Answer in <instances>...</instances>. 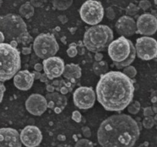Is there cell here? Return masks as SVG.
<instances>
[{
    "label": "cell",
    "instance_id": "cell-1",
    "mask_svg": "<svg viewBox=\"0 0 157 147\" xmlns=\"http://www.w3.org/2000/svg\"><path fill=\"white\" fill-rule=\"evenodd\" d=\"M134 87L125 74L112 71L101 76L96 92L98 101L108 111L124 109L131 101Z\"/></svg>",
    "mask_w": 157,
    "mask_h": 147
},
{
    "label": "cell",
    "instance_id": "cell-2",
    "mask_svg": "<svg viewBox=\"0 0 157 147\" xmlns=\"http://www.w3.org/2000/svg\"><path fill=\"white\" fill-rule=\"evenodd\" d=\"M140 130L137 122L126 114L113 115L101 124L98 140L102 147H132Z\"/></svg>",
    "mask_w": 157,
    "mask_h": 147
},
{
    "label": "cell",
    "instance_id": "cell-3",
    "mask_svg": "<svg viewBox=\"0 0 157 147\" xmlns=\"http://www.w3.org/2000/svg\"><path fill=\"white\" fill-rule=\"evenodd\" d=\"M0 31L7 42L15 41L18 44L26 46L33 41L26 23L22 17L17 14H8L0 16Z\"/></svg>",
    "mask_w": 157,
    "mask_h": 147
},
{
    "label": "cell",
    "instance_id": "cell-4",
    "mask_svg": "<svg viewBox=\"0 0 157 147\" xmlns=\"http://www.w3.org/2000/svg\"><path fill=\"white\" fill-rule=\"evenodd\" d=\"M20 68V52L8 43L0 44V81L10 79Z\"/></svg>",
    "mask_w": 157,
    "mask_h": 147
},
{
    "label": "cell",
    "instance_id": "cell-5",
    "mask_svg": "<svg viewBox=\"0 0 157 147\" xmlns=\"http://www.w3.org/2000/svg\"><path fill=\"white\" fill-rule=\"evenodd\" d=\"M108 54L117 67L130 65L136 57V48L132 42L124 36L112 41L108 46Z\"/></svg>",
    "mask_w": 157,
    "mask_h": 147
},
{
    "label": "cell",
    "instance_id": "cell-6",
    "mask_svg": "<svg viewBox=\"0 0 157 147\" xmlns=\"http://www.w3.org/2000/svg\"><path fill=\"white\" fill-rule=\"evenodd\" d=\"M113 38V31L108 26L96 25L85 31L83 41L88 50L98 52L108 47Z\"/></svg>",
    "mask_w": 157,
    "mask_h": 147
},
{
    "label": "cell",
    "instance_id": "cell-7",
    "mask_svg": "<svg viewBox=\"0 0 157 147\" xmlns=\"http://www.w3.org/2000/svg\"><path fill=\"white\" fill-rule=\"evenodd\" d=\"M33 47L36 55L42 59L53 57L59 50L55 36L50 33L38 35L34 40Z\"/></svg>",
    "mask_w": 157,
    "mask_h": 147
},
{
    "label": "cell",
    "instance_id": "cell-8",
    "mask_svg": "<svg viewBox=\"0 0 157 147\" xmlns=\"http://www.w3.org/2000/svg\"><path fill=\"white\" fill-rule=\"evenodd\" d=\"M80 16L86 23L96 25L104 17V9L102 4L96 0H87L80 9Z\"/></svg>",
    "mask_w": 157,
    "mask_h": 147
},
{
    "label": "cell",
    "instance_id": "cell-9",
    "mask_svg": "<svg viewBox=\"0 0 157 147\" xmlns=\"http://www.w3.org/2000/svg\"><path fill=\"white\" fill-rule=\"evenodd\" d=\"M136 52L140 59L151 60L157 57V41L148 36L137 38L136 43Z\"/></svg>",
    "mask_w": 157,
    "mask_h": 147
},
{
    "label": "cell",
    "instance_id": "cell-10",
    "mask_svg": "<svg viewBox=\"0 0 157 147\" xmlns=\"http://www.w3.org/2000/svg\"><path fill=\"white\" fill-rule=\"evenodd\" d=\"M95 100V93L91 87H80L75 90L73 94L74 103L80 109L91 108L94 105Z\"/></svg>",
    "mask_w": 157,
    "mask_h": 147
},
{
    "label": "cell",
    "instance_id": "cell-11",
    "mask_svg": "<svg viewBox=\"0 0 157 147\" xmlns=\"http://www.w3.org/2000/svg\"><path fill=\"white\" fill-rule=\"evenodd\" d=\"M43 70L49 80L57 78L63 74L64 69L63 60L58 57H52L42 62Z\"/></svg>",
    "mask_w": 157,
    "mask_h": 147
},
{
    "label": "cell",
    "instance_id": "cell-12",
    "mask_svg": "<svg viewBox=\"0 0 157 147\" xmlns=\"http://www.w3.org/2000/svg\"><path fill=\"white\" fill-rule=\"evenodd\" d=\"M20 140L26 147H36L41 143L42 134L40 130L34 125H27L20 132Z\"/></svg>",
    "mask_w": 157,
    "mask_h": 147
},
{
    "label": "cell",
    "instance_id": "cell-13",
    "mask_svg": "<svg viewBox=\"0 0 157 147\" xmlns=\"http://www.w3.org/2000/svg\"><path fill=\"white\" fill-rule=\"evenodd\" d=\"M136 27L140 34L152 35L157 31V18L150 14H142L137 18Z\"/></svg>",
    "mask_w": 157,
    "mask_h": 147
},
{
    "label": "cell",
    "instance_id": "cell-14",
    "mask_svg": "<svg viewBox=\"0 0 157 147\" xmlns=\"http://www.w3.org/2000/svg\"><path fill=\"white\" fill-rule=\"evenodd\" d=\"M27 111L34 116H40L47 108L45 97L39 93H33L28 97L25 102Z\"/></svg>",
    "mask_w": 157,
    "mask_h": 147
},
{
    "label": "cell",
    "instance_id": "cell-15",
    "mask_svg": "<svg viewBox=\"0 0 157 147\" xmlns=\"http://www.w3.org/2000/svg\"><path fill=\"white\" fill-rule=\"evenodd\" d=\"M0 147H21L18 132L11 127L1 128Z\"/></svg>",
    "mask_w": 157,
    "mask_h": 147
},
{
    "label": "cell",
    "instance_id": "cell-16",
    "mask_svg": "<svg viewBox=\"0 0 157 147\" xmlns=\"http://www.w3.org/2000/svg\"><path fill=\"white\" fill-rule=\"evenodd\" d=\"M47 108L53 110L55 113H61L67 105V98L58 92H48L45 95Z\"/></svg>",
    "mask_w": 157,
    "mask_h": 147
},
{
    "label": "cell",
    "instance_id": "cell-17",
    "mask_svg": "<svg viewBox=\"0 0 157 147\" xmlns=\"http://www.w3.org/2000/svg\"><path fill=\"white\" fill-rule=\"evenodd\" d=\"M34 77L33 73L28 70L18 71L13 76V84L16 88L21 90H28L31 89L34 82Z\"/></svg>",
    "mask_w": 157,
    "mask_h": 147
},
{
    "label": "cell",
    "instance_id": "cell-18",
    "mask_svg": "<svg viewBox=\"0 0 157 147\" xmlns=\"http://www.w3.org/2000/svg\"><path fill=\"white\" fill-rule=\"evenodd\" d=\"M117 31L123 36H130L136 33V23L133 18L128 16L120 17L115 24Z\"/></svg>",
    "mask_w": 157,
    "mask_h": 147
},
{
    "label": "cell",
    "instance_id": "cell-19",
    "mask_svg": "<svg viewBox=\"0 0 157 147\" xmlns=\"http://www.w3.org/2000/svg\"><path fill=\"white\" fill-rule=\"evenodd\" d=\"M63 75L66 79L75 81L80 78L82 75L81 68L78 65L74 63L67 64L64 66Z\"/></svg>",
    "mask_w": 157,
    "mask_h": 147
},
{
    "label": "cell",
    "instance_id": "cell-20",
    "mask_svg": "<svg viewBox=\"0 0 157 147\" xmlns=\"http://www.w3.org/2000/svg\"><path fill=\"white\" fill-rule=\"evenodd\" d=\"M18 12L21 17L28 19L33 16L34 14V7L29 2H26L20 7Z\"/></svg>",
    "mask_w": 157,
    "mask_h": 147
},
{
    "label": "cell",
    "instance_id": "cell-21",
    "mask_svg": "<svg viewBox=\"0 0 157 147\" xmlns=\"http://www.w3.org/2000/svg\"><path fill=\"white\" fill-rule=\"evenodd\" d=\"M108 70V65L105 62L101 61L96 62L93 65V71L97 75L102 76L106 73Z\"/></svg>",
    "mask_w": 157,
    "mask_h": 147
},
{
    "label": "cell",
    "instance_id": "cell-22",
    "mask_svg": "<svg viewBox=\"0 0 157 147\" xmlns=\"http://www.w3.org/2000/svg\"><path fill=\"white\" fill-rule=\"evenodd\" d=\"M53 4L55 8L59 10H63L67 7L68 5L69 4V2L68 0H53Z\"/></svg>",
    "mask_w": 157,
    "mask_h": 147
},
{
    "label": "cell",
    "instance_id": "cell-23",
    "mask_svg": "<svg viewBox=\"0 0 157 147\" xmlns=\"http://www.w3.org/2000/svg\"><path fill=\"white\" fill-rule=\"evenodd\" d=\"M74 147H93V145L89 140L81 139L76 143Z\"/></svg>",
    "mask_w": 157,
    "mask_h": 147
},
{
    "label": "cell",
    "instance_id": "cell-24",
    "mask_svg": "<svg viewBox=\"0 0 157 147\" xmlns=\"http://www.w3.org/2000/svg\"><path fill=\"white\" fill-rule=\"evenodd\" d=\"M140 106L139 105V103L137 102H134V103L131 104L128 108V111L131 113H132V114H135L137 112H138Z\"/></svg>",
    "mask_w": 157,
    "mask_h": 147
},
{
    "label": "cell",
    "instance_id": "cell-25",
    "mask_svg": "<svg viewBox=\"0 0 157 147\" xmlns=\"http://www.w3.org/2000/svg\"><path fill=\"white\" fill-rule=\"evenodd\" d=\"M44 2V0H30V4L34 7H42Z\"/></svg>",
    "mask_w": 157,
    "mask_h": 147
},
{
    "label": "cell",
    "instance_id": "cell-26",
    "mask_svg": "<svg viewBox=\"0 0 157 147\" xmlns=\"http://www.w3.org/2000/svg\"><path fill=\"white\" fill-rule=\"evenodd\" d=\"M72 118L73 120H74L75 122H79L81 121V114L78 111H75L72 113Z\"/></svg>",
    "mask_w": 157,
    "mask_h": 147
},
{
    "label": "cell",
    "instance_id": "cell-27",
    "mask_svg": "<svg viewBox=\"0 0 157 147\" xmlns=\"http://www.w3.org/2000/svg\"><path fill=\"white\" fill-rule=\"evenodd\" d=\"M67 55L69 57H74L77 54V50H76L75 47L71 46L67 50Z\"/></svg>",
    "mask_w": 157,
    "mask_h": 147
},
{
    "label": "cell",
    "instance_id": "cell-28",
    "mask_svg": "<svg viewBox=\"0 0 157 147\" xmlns=\"http://www.w3.org/2000/svg\"><path fill=\"white\" fill-rule=\"evenodd\" d=\"M6 91V87L2 82L0 81V103L2 101L4 92Z\"/></svg>",
    "mask_w": 157,
    "mask_h": 147
},
{
    "label": "cell",
    "instance_id": "cell-29",
    "mask_svg": "<svg viewBox=\"0 0 157 147\" xmlns=\"http://www.w3.org/2000/svg\"><path fill=\"white\" fill-rule=\"evenodd\" d=\"M149 122H153V119H151V117H146V119L144 120V126H145L147 128L151 127L153 125L151 124H150V125H149Z\"/></svg>",
    "mask_w": 157,
    "mask_h": 147
},
{
    "label": "cell",
    "instance_id": "cell-30",
    "mask_svg": "<svg viewBox=\"0 0 157 147\" xmlns=\"http://www.w3.org/2000/svg\"><path fill=\"white\" fill-rule=\"evenodd\" d=\"M31 52V49L29 47H25L22 48V50H21V53L24 55H28Z\"/></svg>",
    "mask_w": 157,
    "mask_h": 147
},
{
    "label": "cell",
    "instance_id": "cell-31",
    "mask_svg": "<svg viewBox=\"0 0 157 147\" xmlns=\"http://www.w3.org/2000/svg\"><path fill=\"white\" fill-rule=\"evenodd\" d=\"M34 68L35 71L40 72V71L43 70V65H42V64H40V63H36V64L34 65Z\"/></svg>",
    "mask_w": 157,
    "mask_h": 147
},
{
    "label": "cell",
    "instance_id": "cell-32",
    "mask_svg": "<svg viewBox=\"0 0 157 147\" xmlns=\"http://www.w3.org/2000/svg\"><path fill=\"white\" fill-rule=\"evenodd\" d=\"M39 79H40V81L41 82H45V83L49 80L48 78L47 77V75H46L45 73L42 74V75H41V76H40V78Z\"/></svg>",
    "mask_w": 157,
    "mask_h": 147
},
{
    "label": "cell",
    "instance_id": "cell-33",
    "mask_svg": "<svg viewBox=\"0 0 157 147\" xmlns=\"http://www.w3.org/2000/svg\"><path fill=\"white\" fill-rule=\"evenodd\" d=\"M46 89L48 92H53L55 90V89H54L53 86L52 85H51L50 84H48V83H47Z\"/></svg>",
    "mask_w": 157,
    "mask_h": 147
},
{
    "label": "cell",
    "instance_id": "cell-34",
    "mask_svg": "<svg viewBox=\"0 0 157 147\" xmlns=\"http://www.w3.org/2000/svg\"><path fill=\"white\" fill-rule=\"evenodd\" d=\"M33 74L34 75V79H39L40 78V76L42 75V73H40V72L39 71H33Z\"/></svg>",
    "mask_w": 157,
    "mask_h": 147
},
{
    "label": "cell",
    "instance_id": "cell-35",
    "mask_svg": "<svg viewBox=\"0 0 157 147\" xmlns=\"http://www.w3.org/2000/svg\"><path fill=\"white\" fill-rule=\"evenodd\" d=\"M18 42H17V41H10V45L11 46H12L13 47H15V48H17V46H18Z\"/></svg>",
    "mask_w": 157,
    "mask_h": 147
},
{
    "label": "cell",
    "instance_id": "cell-36",
    "mask_svg": "<svg viewBox=\"0 0 157 147\" xmlns=\"http://www.w3.org/2000/svg\"><path fill=\"white\" fill-rule=\"evenodd\" d=\"M5 41V38L3 34V33L0 31V44L3 43L4 41Z\"/></svg>",
    "mask_w": 157,
    "mask_h": 147
},
{
    "label": "cell",
    "instance_id": "cell-37",
    "mask_svg": "<svg viewBox=\"0 0 157 147\" xmlns=\"http://www.w3.org/2000/svg\"><path fill=\"white\" fill-rule=\"evenodd\" d=\"M2 4V0H0V8Z\"/></svg>",
    "mask_w": 157,
    "mask_h": 147
},
{
    "label": "cell",
    "instance_id": "cell-38",
    "mask_svg": "<svg viewBox=\"0 0 157 147\" xmlns=\"http://www.w3.org/2000/svg\"><path fill=\"white\" fill-rule=\"evenodd\" d=\"M64 1H66V0H64Z\"/></svg>",
    "mask_w": 157,
    "mask_h": 147
}]
</instances>
